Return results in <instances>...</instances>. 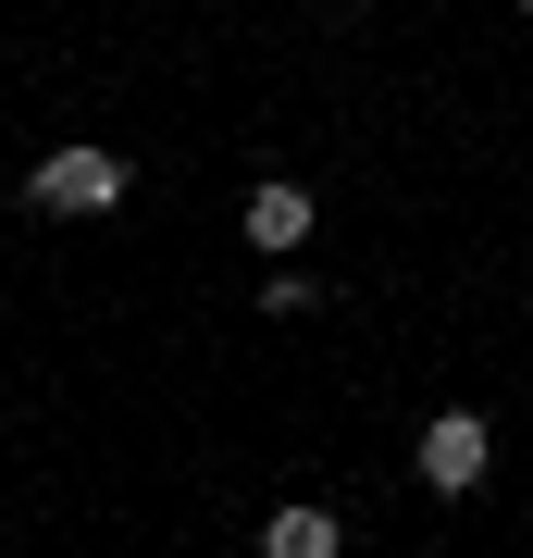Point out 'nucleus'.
Here are the masks:
<instances>
[{
    "instance_id": "5",
    "label": "nucleus",
    "mask_w": 533,
    "mask_h": 558,
    "mask_svg": "<svg viewBox=\"0 0 533 558\" xmlns=\"http://www.w3.org/2000/svg\"><path fill=\"white\" fill-rule=\"evenodd\" d=\"M521 13H533V0H521Z\"/></svg>"
},
{
    "instance_id": "4",
    "label": "nucleus",
    "mask_w": 533,
    "mask_h": 558,
    "mask_svg": "<svg viewBox=\"0 0 533 558\" xmlns=\"http://www.w3.org/2000/svg\"><path fill=\"white\" fill-rule=\"evenodd\" d=\"M336 546H348V521H336V509H311V497L261 521V558H336Z\"/></svg>"
},
{
    "instance_id": "6",
    "label": "nucleus",
    "mask_w": 533,
    "mask_h": 558,
    "mask_svg": "<svg viewBox=\"0 0 533 558\" xmlns=\"http://www.w3.org/2000/svg\"><path fill=\"white\" fill-rule=\"evenodd\" d=\"M348 13H360V0H348Z\"/></svg>"
},
{
    "instance_id": "1",
    "label": "nucleus",
    "mask_w": 533,
    "mask_h": 558,
    "mask_svg": "<svg viewBox=\"0 0 533 558\" xmlns=\"http://www.w3.org/2000/svg\"><path fill=\"white\" fill-rule=\"evenodd\" d=\"M38 211H62V223L124 211V161H112V149H87V137H75V149H50V161H38Z\"/></svg>"
},
{
    "instance_id": "3",
    "label": "nucleus",
    "mask_w": 533,
    "mask_h": 558,
    "mask_svg": "<svg viewBox=\"0 0 533 558\" xmlns=\"http://www.w3.org/2000/svg\"><path fill=\"white\" fill-rule=\"evenodd\" d=\"M311 211H323V199H311V186H298V174H261L249 199H237V236H249L261 260H286L298 236H311Z\"/></svg>"
},
{
    "instance_id": "2",
    "label": "nucleus",
    "mask_w": 533,
    "mask_h": 558,
    "mask_svg": "<svg viewBox=\"0 0 533 558\" xmlns=\"http://www.w3.org/2000/svg\"><path fill=\"white\" fill-rule=\"evenodd\" d=\"M410 459H422V484H435V497H472V484H484V459H496V435H484V410H435Z\"/></svg>"
}]
</instances>
